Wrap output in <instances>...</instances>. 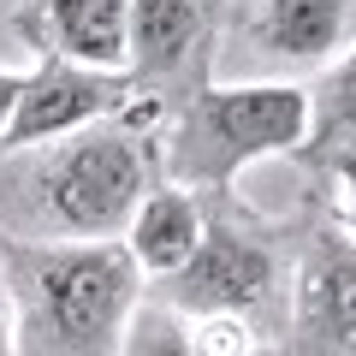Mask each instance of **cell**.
Masks as SVG:
<instances>
[{
  "label": "cell",
  "mask_w": 356,
  "mask_h": 356,
  "mask_svg": "<svg viewBox=\"0 0 356 356\" xmlns=\"http://www.w3.org/2000/svg\"><path fill=\"white\" fill-rule=\"evenodd\" d=\"M154 191V149L131 119L0 154V238L113 243Z\"/></svg>",
  "instance_id": "6da1fadb"
},
{
  "label": "cell",
  "mask_w": 356,
  "mask_h": 356,
  "mask_svg": "<svg viewBox=\"0 0 356 356\" xmlns=\"http://www.w3.org/2000/svg\"><path fill=\"white\" fill-rule=\"evenodd\" d=\"M0 285L18 356H119L143 303L125 243H13L0 238Z\"/></svg>",
  "instance_id": "7a4b0ae2"
},
{
  "label": "cell",
  "mask_w": 356,
  "mask_h": 356,
  "mask_svg": "<svg viewBox=\"0 0 356 356\" xmlns=\"http://www.w3.org/2000/svg\"><path fill=\"white\" fill-rule=\"evenodd\" d=\"M309 149L303 83H202L161 119V184L196 196H232L243 166Z\"/></svg>",
  "instance_id": "3957f363"
},
{
  "label": "cell",
  "mask_w": 356,
  "mask_h": 356,
  "mask_svg": "<svg viewBox=\"0 0 356 356\" xmlns=\"http://www.w3.org/2000/svg\"><path fill=\"white\" fill-rule=\"evenodd\" d=\"M208 202V232L196 255L161 280V297L172 315H238L261 327L267 339H285V309H291V261L280 250V232L250 220L232 202Z\"/></svg>",
  "instance_id": "277c9868"
},
{
  "label": "cell",
  "mask_w": 356,
  "mask_h": 356,
  "mask_svg": "<svg viewBox=\"0 0 356 356\" xmlns=\"http://www.w3.org/2000/svg\"><path fill=\"white\" fill-rule=\"evenodd\" d=\"M356 48V0H226L214 83H303Z\"/></svg>",
  "instance_id": "5b68a950"
},
{
  "label": "cell",
  "mask_w": 356,
  "mask_h": 356,
  "mask_svg": "<svg viewBox=\"0 0 356 356\" xmlns=\"http://www.w3.org/2000/svg\"><path fill=\"white\" fill-rule=\"evenodd\" d=\"M226 0H131V125H161L178 102L214 83Z\"/></svg>",
  "instance_id": "8992f818"
},
{
  "label": "cell",
  "mask_w": 356,
  "mask_h": 356,
  "mask_svg": "<svg viewBox=\"0 0 356 356\" xmlns=\"http://www.w3.org/2000/svg\"><path fill=\"white\" fill-rule=\"evenodd\" d=\"M285 356H356V238L315 226L291 261Z\"/></svg>",
  "instance_id": "52a82bcc"
},
{
  "label": "cell",
  "mask_w": 356,
  "mask_h": 356,
  "mask_svg": "<svg viewBox=\"0 0 356 356\" xmlns=\"http://www.w3.org/2000/svg\"><path fill=\"white\" fill-rule=\"evenodd\" d=\"M125 107H131V77L125 72H89V65H65V60H30L24 95H18V113L6 125V137H0V154L72 137V131L102 125V119H125Z\"/></svg>",
  "instance_id": "ba28073f"
},
{
  "label": "cell",
  "mask_w": 356,
  "mask_h": 356,
  "mask_svg": "<svg viewBox=\"0 0 356 356\" xmlns=\"http://www.w3.org/2000/svg\"><path fill=\"white\" fill-rule=\"evenodd\" d=\"M18 30L36 60H65L89 72L131 65V0H30Z\"/></svg>",
  "instance_id": "9c48e42d"
},
{
  "label": "cell",
  "mask_w": 356,
  "mask_h": 356,
  "mask_svg": "<svg viewBox=\"0 0 356 356\" xmlns=\"http://www.w3.org/2000/svg\"><path fill=\"white\" fill-rule=\"evenodd\" d=\"M202 232H208V202L202 196L178 191V184H154L137 202V214H131L119 243H125V255L137 261L143 280H172L178 267L196 255Z\"/></svg>",
  "instance_id": "30bf717a"
},
{
  "label": "cell",
  "mask_w": 356,
  "mask_h": 356,
  "mask_svg": "<svg viewBox=\"0 0 356 356\" xmlns=\"http://www.w3.org/2000/svg\"><path fill=\"white\" fill-rule=\"evenodd\" d=\"M309 161L321 172H356V48L309 89Z\"/></svg>",
  "instance_id": "8fae6325"
},
{
  "label": "cell",
  "mask_w": 356,
  "mask_h": 356,
  "mask_svg": "<svg viewBox=\"0 0 356 356\" xmlns=\"http://www.w3.org/2000/svg\"><path fill=\"white\" fill-rule=\"evenodd\" d=\"M119 356H191V344H184V321H178L166 303L143 297L137 315H131V327H125V339H119Z\"/></svg>",
  "instance_id": "7c38bea8"
},
{
  "label": "cell",
  "mask_w": 356,
  "mask_h": 356,
  "mask_svg": "<svg viewBox=\"0 0 356 356\" xmlns=\"http://www.w3.org/2000/svg\"><path fill=\"white\" fill-rule=\"evenodd\" d=\"M184 321V344H191V356H261V327H250V321L238 315H178Z\"/></svg>",
  "instance_id": "4fadbf2b"
},
{
  "label": "cell",
  "mask_w": 356,
  "mask_h": 356,
  "mask_svg": "<svg viewBox=\"0 0 356 356\" xmlns=\"http://www.w3.org/2000/svg\"><path fill=\"white\" fill-rule=\"evenodd\" d=\"M24 77H30V65H0V137H6V125H13V113H18Z\"/></svg>",
  "instance_id": "5bb4252c"
},
{
  "label": "cell",
  "mask_w": 356,
  "mask_h": 356,
  "mask_svg": "<svg viewBox=\"0 0 356 356\" xmlns=\"http://www.w3.org/2000/svg\"><path fill=\"white\" fill-rule=\"evenodd\" d=\"M0 356H18V344H13V315H6V303H0Z\"/></svg>",
  "instance_id": "9a60e30c"
}]
</instances>
